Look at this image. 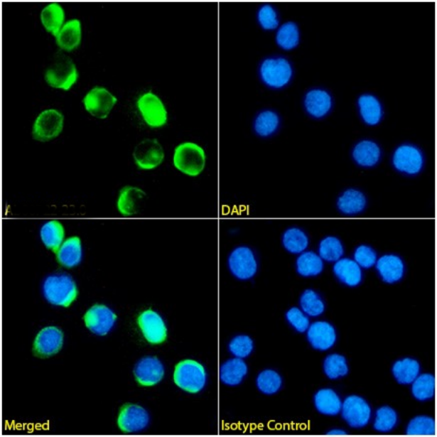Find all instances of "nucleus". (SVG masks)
Listing matches in <instances>:
<instances>
[{
	"instance_id": "58836bf2",
	"label": "nucleus",
	"mask_w": 437,
	"mask_h": 437,
	"mask_svg": "<svg viewBox=\"0 0 437 437\" xmlns=\"http://www.w3.org/2000/svg\"><path fill=\"white\" fill-rule=\"evenodd\" d=\"M406 431L412 436H433L436 434L434 419L426 415L416 416L411 419Z\"/></svg>"
},
{
	"instance_id": "39448f33",
	"label": "nucleus",
	"mask_w": 437,
	"mask_h": 437,
	"mask_svg": "<svg viewBox=\"0 0 437 437\" xmlns=\"http://www.w3.org/2000/svg\"><path fill=\"white\" fill-rule=\"evenodd\" d=\"M347 425L355 429L368 426L372 419V409L368 401L358 395L347 396L342 401L340 412Z\"/></svg>"
},
{
	"instance_id": "e433bc0d",
	"label": "nucleus",
	"mask_w": 437,
	"mask_h": 437,
	"mask_svg": "<svg viewBox=\"0 0 437 437\" xmlns=\"http://www.w3.org/2000/svg\"><path fill=\"white\" fill-rule=\"evenodd\" d=\"M380 150L377 145L371 141L360 143L354 150L355 161L363 166H372L379 158Z\"/></svg>"
},
{
	"instance_id": "c9c22d12",
	"label": "nucleus",
	"mask_w": 437,
	"mask_h": 437,
	"mask_svg": "<svg viewBox=\"0 0 437 437\" xmlns=\"http://www.w3.org/2000/svg\"><path fill=\"white\" fill-rule=\"evenodd\" d=\"M330 97L324 91L313 90L306 95V109L313 116L320 117L325 115L330 109Z\"/></svg>"
},
{
	"instance_id": "4c0bfd02",
	"label": "nucleus",
	"mask_w": 437,
	"mask_h": 437,
	"mask_svg": "<svg viewBox=\"0 0 437 437\" xmlns=\"http://www.w3.org/2000/svg\"><path fill=\"white\" fill-rule=\"evenodd\" d=\"M283 244L288 252L301 254L308 246V239L300 229L291 228L284 233Z\"/></svg>"
},
{
	"instance_id": "de8ad7c7",
	"label": "nucleus",
	"mask_w": 437,
	"mask_h": 437,
	"mask_svg": "<svg viewBox=\"0 0 437 437\" xmlns=\"http://www.w3.org/2000/svg\"><path fill=\"white\" fill-rule=\"evenodd\" d=\"M355 259L360 268L367 269L372 268L377 261L374 251L366 246H361L357 249Z\"/></svg>"
},
{
	"instance_id": "cd10ccee",
	"label": "nucleus",
	"mask_w": 437,
	"mask_h": 437,
	"mask_svg": "<svg viewBox=\"0 0 437 437\" xmlns=\"http://www.w3.org/2000/svg\"><path fill=\"white\" fill-rule=\"evenodd\" d=\"M65 17V11L58 3L48 4L41 14V20L44 28L55 37L64 26Z\"/></svg>"
},
{
	"instance_id": "9d476101",
	"label": "nucleus",
	"mask_w": 437,
	"mask_h": 437,
	"mask_svg": "<svg viewBox=\"0 0 437 437\" xmlns=\"http://www.w3.org/2000/svg\"><path fill=\"white\" fill-rule=\"evenodd\" d=\"M259 73L261 80L267 85L281 87L289 82L292 76V68L284 58H270L261 63Z\"/></svg>"
},
{
	"instance_id": "09e8293b",
	"label": "nucleus",
	"mask_w": 437,
	"mask_h": 437,
	"mask_svg": "<svg viewBox=\"0 0 437 437\" xmlns=\"http://www.w3.org/2000/svg\"><path fill=\"white\" fill-rule=\"evenodd\" d=\"M327 434L332 436H344L347 435V433L345 430L338 428H332L328 431Z\"/></svg>"
},
{
	"instance_id": "a878e982",
	"label": "nucleus",
	"mask_w": 437,
	"mask_h": 437,
	"mask_svg": "<svg viewBox=\"0 0 437 437\" xmlns=\"http://www.w3.org/2000/svg\"><path fill=\"white\" fill-rule=\"evenodd\" d=\"M334 272L340 281L349 287H356L361 284V268L354 260L340 259L336 261Z\"/></svg>"
},
{
	"instance_id": "4be33fe9",
	"label": "nucleus",
	"mask_w": 437,
	"mask_h": 437,
	"mask_svg": "<svg viewBox=\"0 0 437 437\" xmlns=\"http://www.w3.org/2000/svg\"><path fill=\"white\" fill-rule=\"evenodd\" d=\"M248 372L247 364L242 359L234 357L222 365L220 377L226 386L237 387L247 376Z\"/></svg>"
},
{
	"instance_id": "6ab92c4d",
	"label": "nucleus",
	"mask_w": 437,
	"mask_h": 437,
	"mask_svg": "<svg viewBox=\"0 0 437 437\" xmlns=\"http://www.w3.org/2000/svg\"><path fill=\"white\" fill-rule=\"evenodd\" d=\"M423 163L421 152L416 148L410 146L399 147L394 156L395 167L409 174H415L421 171Z\"/></svg>"
},
{
	"instance_id": "72a5a7b5",
	"label": "nucleus",
	"mask_w": 437,
	"mask_h": 437,
	"mask_svg": "<svg viewBox=\"0 0 437 437\" xmlns=\"http://www.w3.org/2000/svg\"><path fill=\"white\" fill-rule=\"evenodd\" d=\"M338 207L346 215H355L361 212L366 205L365 196L360 191L351 189L345 192L339 198Z\"/></svg>"
},
{
	"instance_id": "20e7f679",
	"label": "nucleus",
	"mask_w": 437,
	"mask_h": 437,
	"mask_svg": "<svg viewBox=\"0 0 437 437\" xmlns=\"http://www.w3.org/2000/svg\"><path fill=\"white\" fill-rule=\"evenodd\" d=\"M173 379L182 390L197 394L204 389L207 383V373L204 366L195 360L180 362L175 368Z\"/></svg>"
},
{
	"instance_id": "393cba45",
	"label": "nucleus",
	"mask_w": 437,
	"mask_h": 437,
	"mask_svg": "<svg viewBox=\"0 0 437 437\" xmlns=\"http://www.w3.org/2000/svg\"><path fill=\"white\" fill-rule=\"evenodd\" d=\"M56 38V43L60 49L72 51L79 47L82 40V26L78 19L66 22Z\"/></svg>"
},
{
	"instance_id": "7c9ffc66",
	"label": "nucleus",
	"mask_w": 437,
	"mask_h": 437,
	"mask_svg": "<svg viewBox=\"0 0 437 437\" xmlns=\"http://www.w3.org/2000/svg\"><path fill=\"white\" fill-rule=\"evenodd\" d=\"M323 270V259L311 252H303L296 260V271L303 276H315L321 274Z\"/></svg>"
},
{
	"instance_id": "f03ea898",
	"label": "nucleus",
	"mask_w": 437,
	"mask_h": 437,
	"mask_svg": "<svg viewBox=\"0 0 437 437\" xmlns=\"http://www.w3.org/2000/svg\"><path fill=\"white\" fill-rule=\"evenodd\" d=\"M43 293L51 304L68 307L77 298V288L73 279L66 274H54L46 278Z\"/></svg>"
},
{
	"instance_id": "423d86ee",
	"label": "nucleus",
	"mask_w": 437,
	"mask_h": 437,
	"mask_svg": "<svg viewBox=\"0 0 437 437\" xmlns=\"http://www.w3.org/2000/svg\"><path fill=\"white\" fill-rule=\"evenodd\" d=\"M64 116L57 109L42 112L35 120L32 136L35 141L45 143L58 137L63 131Z\"/></svg>"
},
{
	"instance_id": "dca6fc26",
	"label": "nucleus",
	"mask_w": 437,
	"mask_h": 437,
	"mask_svg": "<svg viewBox=\"0 0 437 437\" xmlns=\"http://www.w3.org/2000/svg\"><path fill=\"white\" fill-rule=\"evenodd\" d=\"M165 374V369L159 359L147 357L139 360L135 366L136 381L145 387H151L160 382Z\"/></svg>"
},
{
	"instance_id": "49530a36",
	"label": "nucleus",
	"mask_w": 437,
	"mask_h": 437,
	"mask_svg": "<svg viewBox=\"0 0 437 437\" xmlns=\"http://www.w3.org/2000/svg\"><path fill=\"white\" fill-rule=\"evenodd\" d=\"M257 18L261 26L266 30L274 29L279 25L276 13L269 5L262 6L259 9Z\"/></svg>"
},
{
	"instance_id": "c756f323",
	"label": "nucleus",
	"mask_w": 437,
	"mask_h": 437,
	"mask_svg": "<svg viewBox=\"0 0 437 437\" xmlns=\"http://www.w3.org/2000/svg\"><path fill=\"white\" fill-rule=\"evenodd\" d=\"M323 372L331 380L346 377L349 373V365L346 358L340 354H330L323 361Z\"/></svg>"
},
{
	"instance_id": "2f4dec72",
	"label": "nucleus",
	"mask_w": 437,
	"mask_h": 437,
	"mask_svg": "<svg viewBox=\"0 0 437 437\" xmlns=\"http://www.w3.org/2000/svg\"><path fill=\"white\" fill-rule=\"evenodd\" d=\"M301 309L309 318H319L325 311V305L322 297L315 291L306 290L301 296Z\"/></svg>"
},
{
	"instance_id": "473e14b6",
	"label": "nucleus",
	"mask_w": 437,
	"mask_h": 437,
	"mask_svg": "<svg viewBox=\"0 0 437 437\" xmlns=\"http://www.w3.org/2000/svg\"><path fill=\"white\" fill-rule=\"evenodd\" d=\"M258 390L266 395H274L283 387L284 380L281 374L273 369L261 372L256 380Z\"/></svg>"
},
{
	"instance_id": "f8f14e48",
	"label": "nucleus",
	"mask_w": 437,
	"mask_h": 437,
	"mask_svg": "<svg viewBox=\"0 0 437 437\" xmlns=\"http://www.w3.org/2000/svg\"><path fill=\"white\" fill-rule=\"evenodd\" d=\"M307 340L313 349L327 352L333 347L338 340L337 330L327 321L311 323L306 331Z\"/></svg>"
},
{
	"instance_id": "bb28decb",
	"label": "nucleus",
	"mask_w": 437,
	"mask_h": 437,
	"mask_svg": "<svg viewBox=\"0 0 437 437\" xmlns=\"http://www.w3.org/2000/svg\"><path fill=\"white\" fill-rule=\"evenodd\" d=\"M65 229L58 220H50L43 225L41 230V237L45 247L55 254L65 241Z\"/></svg>"
},
{
	"instance_id": "f704fd0d",
	"label": "nucleus",
	"mask_w": 437,
	"mask_h": 437,
	"mask_svg": "<svg viewBox=\"0 0 437 437\" xmlns=\"http://www.w3.org/2000/svg\"><path fill=\"white\" fill-rule=\"evenodd\" d=\"M399 422L397 412L392 407L384 406L379 408L374 417V429L379 433H389L395 429Z\"/></svg>"
},
{
	"instance_id": "a19ab883",
	"label": "nucleus",
	"mask_w": 437,
	"mask_h": 437,
	"mask_svg": "<svg viewBox=\"0 0 437 437\" xmlns=\"http://www.w3.org/2000/svg\"><path fill=\"white\" fill-rule=\"evenodd\" d=\"M359 104L361 114L369 124H377L381 117V107L377 99L371 95H364L360 98Z\"/></svg>"
},
{
	"instance_id": "9b49d317",
	"label": "nucleus",
	"mask_w": 437,
	"mask_h": 437,
	"mask_svg": "<svg viewBox=\"0 0 437 437\" xmlns=\"http://www.w3.org/2000/svg\"><path fill=\"white\" fill-rule=\"evenodd\" d=\"M134 160L138 167L151 170L163 162L165 151L156 139H146L138 144L133 153Z\"/></svg>"
},
{
	"instance_id": "f257e3e1",
	"label": "nucleus",
	"mask_w": 437,
	"mask_h": 437,
	"mask_svg": "<svg viewBox=\"0 0 437 437\" xmlns=\"http://www.w3.org/2000/svg\"><path fill=\"white\" fill-rule=\"evenodd\" d=\"M78 77L75 63L61 51L55 55L45 72V80L48 85L54 89L64 91L71 90Z\"/></svg>"
},
{
	"instance_id": "0eeeda50",
	"label": "nucleus",
	"mask_w": 437,
	"mask_h": 437,
	"mask_svg": "<svg viewBox=\"0 0 437 437\" xmlns=\"http://www.w3.org/2000/svg\"><path fill=\"white\" fill-rule=\"evenodd\" d=\"M228 266L232 274L242 281H249L258 271V262L254 251L244 246L238 247L231 252Z\"/></svg>"
},
{
	"instance_id": "79ce46f5",
	"label": "nucleus",
	"mask_w": 437,
	"mask_h": 437,
	"mask_svg": "<svg viewBox=\"0 0 437 437\" xmlns=\"http://www.w3.org/2000/svg\"><path fill=\"white\" fill-rule=\"evenodd\" d=\"M320 257L328 261H337L343 255L341 242L335 237L325 238L320 244Z\"/></svg>"
},
{
	"instance_id": "c03bdc74",
	"label": "nucleus",
	"mask_w": 437,
	"mask_h": 437,
	"mask_svg": "<svg viewBox=\"0 0 437 437\" xmlns=\"http://www.w3.org/2000/svg\"><path fill=\"white\" fill-rule=\"evenodd\" d=\"M254 343L248 335H237L230 342L231 354L237 358L244 359L249 357L254 351Z\"/></svg>"
},
{
	"instance_id": "4468645a",
	"label": "nucleus",
	"mask_w": 437,
	"mask_h": 437,
	"mask_svg": "<svg viewBox=\"0 0 437 437\" xmlns=\"http://www.w3.org/2000/svg\"><path fill=\"white\" fill-rule=\"evenodd\" d=\"M146 339L151 344H160L167 338V328L159 313L149 310L141 314L138 319Z\"/></svg>"
},
{
	"instance_id": "a211bd4d",
	"label": "nucleus",
	"mask_w": 437,
	"mask_h": 437,
	"mask_svg": "<svg viewBox=\"0 0 437 437\" xmlns=\"http://www.w3.org/2000/svg\"><path fill=\"white\" fill-rule=\"evenodd\" d=\"M146 198V192L134 186H126L121 190L117 200L118 211L124 216H133L141 211Z\"/></svg>"
},
{
	"instance_id": "7ed1b4c3",
	"label": "nucleus",
	"mask_w": 437,
	"mask_h": 437,
	"mask_svg": "<svg viewBox=\"0 0 437 437\" xmlns=\"http://www.w3.org/2000/svg\"><path fill=\"white\" fill-rule=\"evenodd\" d=\"M173 161L175 168L180 172L190 177H197L205 168L206 156L199 145L185 142L175 149Z\"/></svg>"
},
{
	"instance_id": "ea45409f",
	"label": "nucleus",
	"mask_w": 437,
	"mask_h": 437,
	"mask_svg": "<svg viewBox=\"0 0 437 437\" xmlns=\"http://www.w3.org/2000/svg\"><path fill=\"white\" fill-rule=\"evenodd\" d=\"M279 125L277 114L271 111L259 113L255 119L254 129L260 136H268L272 134Z\"/></svg>"
},
{
	"instance_id": "a18cd8bd",
	"label": "nucleus",
	"mask_w": 437,
	"mask_h": 437,
	"mask_svg": "<svg viewBox=\"0 0 437 437\" xmlns=\"http://www.w3.org/2000/svg\"><path fill=\"white\" fill-rule=\"evenodd\" d=\"M288 324L299 333H306L311 323L309 317L299 308L293 307L286 313Z\"/></svg>"
},
{
	"instance_id": "1a4fd4ad",
	"label": "nucleus",
	"mask_w": 437,
	"mask_h": 437,
	"mask_svg": "<svg viewBox=\"0 0 437 437\" xmlns=\"http://www.w3.org/2000/svg\"><path fill=\"white\" fill-rule=\"evenodd\" d=\"M85 110L93 117L104 119L108 117L117 102V98L106 87L96 86L83 98Z\"/></svg>"
},
{
	"instance_id": "b1692460",
	"label": "nucleus",
	"mask_w": 437,
	"mask_h": 437,
	"mask_svg": "<svg viewBox=\"0 0 437 437\" xmlns=\"http://www.w3.org/2000/svg\"><path fill=\"white\" fill-rule=\"evenodd\" d=\"M60 264L66 268H74L80 264L82 258L81 239L72 237L65 239L56 254Z\"/></svg>"
},
{
	"instance_id": "37998d69",
	"label": "nucleus",
	"mask_w": 437,
	"mask_h": 437,
	"mask_svg": "<svg viewBox=\"0 0 437 437\" xmlns=\"http://www.w3.org/2000/svg\"><path fill=\"white\" fill-rule=\"evenodd\" d=\"M276 42L285 49H291L299 43V30L297 26L288 22L279 28L276 33Z\"/></svg>"
},
{
	"instance_id": "f3484780",
	"label": "nucleus",
	"mask_w": 437,
	"mask_h": 437,
	"mask_svg": "<svg viewBox=\"0 0 437 437\" xmlns=\"http://www.w3.org/2000/svg\"><path fill=\"white\" fill-rule=\"evenodd\" d=\"M63 344V332L56 327H47L38 334L33 345L35 354L50 357L60 352Z\"/></svg>"
},
{
	"instance_id": "2eb2a0df",
	"label": "nucleus",
	"mask_w": 437,
	"mask_h": 437,
	"mask_svg": "<svg viewBox=\"0 0 437 437\" xmlns=\"http://www.w3.org/2000/svg\"><path fill=\"white\" fill-rule=\"evenodd\" d=\"M149 423V413L141 406L126 405L119 412L118 426L122 431L132 433L142 431Z\"/></svg>"
},
{
	"instance_id": "aec40b11",
	"label": "nucleus",
	"mask_w": 437,
	"mask_h": 437,
	"mask_svg": "<svg viewBox=\"0 0 437 437\" xmlns=\"http://www.w3.org/2000/svg\"><path fill=\"white\" fill-rule=\"evenodd\" d=\"M376 266L384 283L394 284L404 277L405 266L403 260L397 256L384 255L377 261Z\"/></svg>"
},
{
	"instance_id": "412c9836",
	"label": "nucleus",
	"mask_w": 437,
	"mask_h": 437,
	"mask_svg": "<svg viewBox=\"0 0 437 437\" xmlns=\"http://www.w3.org/2000/svg\"><path fill=\"white\" fill-rule=\"evenodd\" d=\"M313 404L321 414L335 416L341 412L342 400L334 389L325 388L320 389L314 394Z\"/></svg>"
},
{
	"instance_id": "6e6552de",
	"label": "nucleus",
	"mask_w": 437,
	"mask_h": 437,
	"mask_svg": "<svg viewBox=\"0 0 437 437\" xmlns=\"http://www.w3.org/2000/svg\"><path fill=\"white\" fill-rule=\"evenodd\" d=\"M137 108L146 124L151 128L165 126L168 112L161 99L152 92L142 95L137 100Z\"/></svg>"
},
{
	"instance_id": "5701e85b",
	"label": "nucleus",
	"mask_w": 437,
	"mask_h": 437,
	"mask_svg": "<svg viewBox=\"0 0 437 437\" xmlns=\"http://www.w3.org/2000/svg\"><path fill=\"white\" fill-rule=\"evenodd\" d=\"M392 374L395 380L403 386H411L421 374V365L418 360L411 357L401 358L392 365Z\"/></svg>"
},
{
	"instance_id": "c85d7f7f",
	"label": "nucleus",
	"mask_w": 437,
	"mask_h": 437,
	"mask_svg": "<svg viewBox=\"0 0 437 437\" xmlns=\"http://www.w3.org/2000/svg\"><path fill=\"white\" fill-rule=\"evenodd\" d=\"M411 394L419 401H426L435 396V377L430 373L419 374L411 383Z\"/></svg>"
},
{
	"instance_id": "ddd939ff",
	"label": "nucleus",
	"mask_w": 437,
	"mask_h": 437,
	"mask_svg": "<svg viewBox=\"0 0 437 437\" xmlns=\"http://www.w3.org/2000/svg\"><path fill=\"white\" fill-rule=\"evenodd\" d=\"M84 320L86 327L93 333L104 336L113 328L117 316L108 307L97 305L87 311Z\"/></svg>"
}]
</instances>
